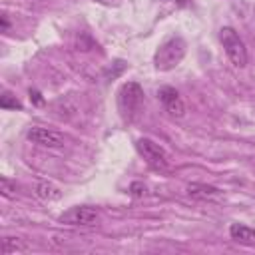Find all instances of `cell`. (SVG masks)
<instances>
[{
	"mask_svg": "<svg viewBox=\"0 0 255 255\" xmlns=\"http://www.w3.org/2000/svg\"><path fill=\"white\" fill-rule=\"evenodd\" d=\"M185 50H187V44L181 36H169L163 44H159V48L155 50V56H153V66L155 70L159 72H169L173 70L185 56Z\"/></svg>",
	"mask_w": 255,
	"mask_h": 255,
	"instance_id": "6da1fadb",
	"label": "cell"
},
{
	"mask_svg": "<svg viewBox=\"0 0 255 255\" xmlns=\"http://www.w3.org/2000/svg\"><path fill=\"white\" fill-rule=\"evenodd\" d=\"M143 104V90L135 82H126L118 92V110L126 122H131Z\"/></svg>",
	"mask_w": 255,
	"mask_h": 255,
	"instance_id": "7a4b0ae2",
	"label": "cell"
},
{
	"mask_svg": "<svg viewBox=\"0 0 255 255\" xmlns=\"http://www.w3.org/2000/svg\"><path fill=\"white\" fill-rule=\"evenodd\" d=\"M219 40H221L223 50H225L227 58L231 60V64L237 68H245L247 66V50H245V44L239 38V34L231 26H223L219 30Z\"/></svg>",
	"mask_w": 255,
	"mask_h": 255,
	"instance_id": "3957f363",
	"label": "cell"
},
{
	"mask_svg": "<svg viewBox=\"0 0 255 255\" xmlns=\"http://www.w3.org/2000/svg\"><path fill=\"white\" fill-rule=\"evenodd\" d=\"M135 147L151 169H155V171H165L167 169L169 161H167V153L161 145H157L155 141H151L147 137H141V139H137Z\"/></svg>",
	"mask_w": 255,
	"mask_h": 255,
	"instance_id": "277c9868",
	"label": "cell"
},
{
	"mask_svg": "<svg viewBox=\"0 0 255 255\" xmlns=\"http://www.w3.org/2000/svg\"><path fill=\"white\" fill-rule=\"evenodd\" d=\"M98 219H100V213L94 207H88V205L70 207L68 211H64L58 217V221L64 223V225H96Z\"/></svg>",
	"mask_w": 255,
	"mask_h": 255,
	"instance_id": "5b68a950",
	"label": "cell"
},
{
	"mask_svg": "<svg viewBox=\"0 0 255 255\" xmlns=\"http://www.w3.org/2000/svg\"><path fill=\"white\" fill-rule=\"evenodd\" d=\"M157 98H159L163 110H165L171 118H183V116H185V106H183L179 94L175 92V88H169V86L159 88V90H157Z\"/></svg>",
	"mask_w": 255,
	"mask_h": 255,
	"instance_id": "8992f818",
	"label": "cell"
},
{
	"mask_svg": "<svg viewBox=\"0 0 255 255\" xmlns=\"http://www.w3.org/2000/svg\"><path fill=\"white\" fill-rule=\"evenodd\" d=\"M28 139L32 143L42 145V147H62L64 145V135L60 131L40 128V126H34L28 129Z\"/></svg>",
	"mask_w": 255,
	"mask_h": 255,
	"instance_id": "52a82bcc",
	"label": "cell"
},
{
	"mask_svg": "<svg viewBox=\"0 0 255 255\" xmlns=\"http://www.w3.org/2000/svg\"><path fill=\"white\" fill-rule=\"evenodd\" d=\"M187 195L193 197V199H199V201H217L223 197V191L215 185H207V183H189L187 185Z\"/></svg>",
	"mask_w": 255,
	"mask_h": 255,
	"instance_id": "ba28073f",
	"label": "cell"
},
{
	"mask_svg": "<svg viewBox=\"0 0 255 255\" xmlns=\"http://www.w3.org/2000/svg\"><path fill=\"white\" fill-rule=\"evenodd\" d=\"M229 235L233 241H237L241 245H255V229L245 223H231Z\"/></svg>",
	"mask_w": 255,
	"mask_h": 255,
	"instance_id": "9c48e42d",
	"label": "cell"
},
{
	"mask_svg": "<svg viewBox=\"0 0 255 255\" xmlns=\"http://www.w3.org/2000/svg\"><path fill=\"white\" fill-rule=\"evenodd\" d=\"M34 193H36L40 199H44V201H56V199L62 197L60 187L54 185L52 181H38L36 187H34Z\"/></svg>",
	"mask_w": 255,
	"mask_h": 255,
	"instance_id": "30bf717a",
	"label": "cell"
},
{
	"mask_svg": "<svg viewBox=\"0 0 255 255\" xmlns=\"http://www.w3.org/2000/svg\"><path fill=\"white\" fill-rule=\"evenodd\" d=\"M26 243L18 237H4L2 239V253H16V251H26Z\"/></svg>",
	"mask_w": 255,
	"mask_h": 255,
	"instance_id": "8fae6325",
	"label": "cell"
},
{
	"mask_svg": "<svg viewBox=\"0 0 255 255\" xmlns=\"http://www.w3.org/2000/svg\"><path fill=\"white\" fill-rule=\"evenodd\" d=\"M0 108H4V110H22V104L16 100V96L4 92L0 96Z\"/></svg>",
	"mask_w": 255,
	"mask_h": 255,
	"instance_id": "7c38bea8",
	"label": "cell"
},
{
	"mask_svg": "<svg viewBox=\"0 0 255 255\" xmlns=\"http://www.w3.org/2000/svg\"><path fill=\"white\" fill-rule=\"evenodd\" d=\"M114 68H110V70H106V80H116L124 70H126V62H122V60H118V62H114L112 64Z\"/></svg>",
	"mask_w": 255,
	"mask_h": 255,
	"instance_id": "4fadbf2b",
	"label": "cell"
},
{
	"mask_svg": "<svg viewBox=\"0 0 255 255\" xmlns=\"http://www.w3.org/2000/svg\"><path fill=\"white\" fill-rule=\"evenodd\" d=\"M129 193L133 195V197H143L145 193H147V187H145V183L143 181H133L131 185H129Z\"/></svg>",
	"mask_w": 255,
	"mask_h": 255,
	"instance_id": "5bb4252c",
	"label": "cell"
},
{
	"mask_svg": "<svg viewBox=\"0 0 255 255\" xmlns=\"http://www.w3.org/2000/svg\"><path fill=\"white\" fill-rule=\"evenodd\" d=\"M0 185H2V195H4V197H12V195H14L12 191L16 189V185H12L8 177L2 175V177H0Z\"/></svg>",
	"mask_w": 255,
	"mask_h": 255,
	"instance_id": "9a60e30c",
	"label": "cell"
},
{
	"mask_svg": "<svg viewBox=\"0 0 255 255\" xmlns=\"http://www.w3.org/2000/svg\"><path fill=\"white\" fill-rule=\"evenodd\" d=\"M30 100H32L36 106H40V104H42V98H40V94H38L36 90H30Z\"/></svg>",
	"mask_w": 255,
	"mask_h": 255,
	"instance_id": "2e32d148",
	"label": "cell"
},
{
	"mask_svg": "<svg viewBox=\"0 0 255 255\" xmlns=\"http://www.w3.org/2000/svg\"><path fill=\"white\" fill-rule=\"evenodd\" d=\"M6 30H8V18L2 16V32H6Z\"/></svg>",
	"mask_w": 255,
	"mask_h": 255,
	"instance_id": "e0dca14e",
	"label": "cell"
},
{
	"mask_svg": "<svg viewBox=\"0 0 255 255\" xmlns=\"http://www.w3.org/2000/svg\"><path fill=\"white\" fill-rule=\"evenodd\" d=\"M96 2H100V4H112V0H96Z\"/></svg>",
	"mask_w": 255,
	"mask_h": 255,
	"instance_id": "ac0fdd59",
	"label": "cell"
}]
</instances>
